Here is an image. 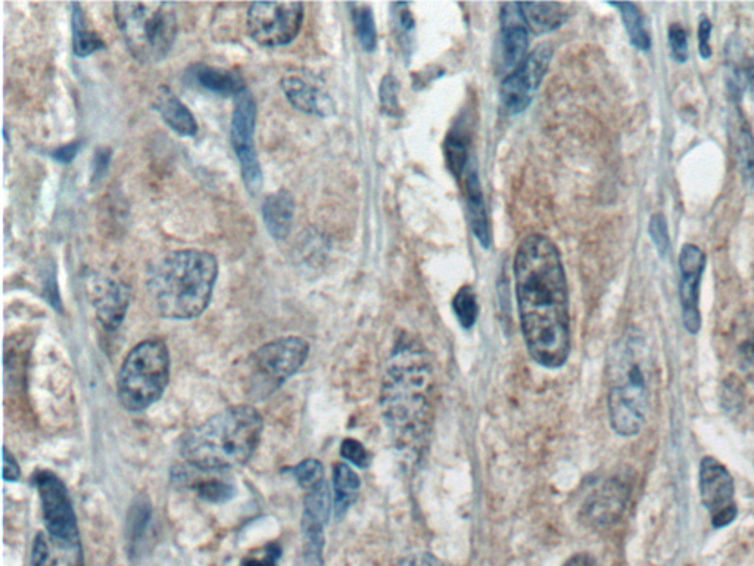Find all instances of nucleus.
I'll list each match as a JSON object with an SVG mask.
<instances>
[{"instance_id":"f257e3e1","label":"nucleus","mask_w":754,"mask_h":566,"mask_svg":"<svg viewBox=\"0 0 754 566\" xmlns=\"http://www.w3.org/2000/svg\"><path fill=\"white\" fill-rule=\"evenodd\" d=\"M517 307L529 356L562 368L570 354L569 292L562 255L547 236H526L514 257Z\"/></svg>"},{"instance_id":"f03ea898","label":"nucleus","mask_w":754,"mask_h":566,"mask_svg":"<svg viewBox=\"0 0 754 566\" xmlns=\"http://www.w3.org/2000/svg\"><path fill=\"white\" fill-rule=\"evenodd\" d=\"M435 403V376L422 345L404 337L392 351L380 388V410L395 444L417 453L428 438Z\"/></svg>"},{"instance_id":"7ed1b4c3","label":"nucleus","mask_w":754,"mask_h":566,"mask_svg":"<svg viewBox=\"0 0 754 566\" xmlns=\"http://www.w3.org/2000/svg\"><path fill=\"white\" fill-rule=\"evenodd\" d=\"M218 278L217 258L207 251L179 250L152 261L146 289L155 312L165 319L201 316L213 297Z\"/></svg>"},{"instance_id":"20e7f679","label":"nucleus","mask_w":754,"mask_h":566,"mask_svg":"<svg viewBox=\"0 0 754 566\" xmlns=\"http://www.w3.org/2000/svg\"><path fill=\"white\" fill-rule=\"evenodd\" d=\"M261 432L263 418L255 407L232 406L183 434L180 453L192 468L224 472L251 459Z\"/></svg>"},{"instance_id":"39448f33","label":"nucleus","mask_w":754,"mask_h":566,"mask_svg":"<svg viewBox=\"0 0 754 566\" xmlns=\"http://www.w3.org/2000/svg\"><path fill=\"white\" fill-rule=\"evenodd\" d=\"M651 354L640 331H628L610 351L607 406L610 425L620 437H635L646 424L650 400Z\"/></svg>"},{"instance_id":"423d86ee","label":"nucleus","mask_w":754,"mask_h":566,"mask_svg":"<svg viewBox=\"0 0 754 566\" xmlns=\"http://www.w3.org/2000/svg\"><path fill=\"white\" fill-rule=\"evenodd\" d=\"M115 23L130 54L140 62H160L179 33L176 5L170 2H115Z\"/></svg>"},{"instance_id":"0eeeda50","label":"nucleus","mask_w":754,"mask_h":566,"mask_svg":"<svg viewBox=\"0 0 754 566\" xmlns=\"http://www.w3.org/2000/svg\"><path fill=\"white\" fill-rule=\"evenodd\" d=\"M170 379V354L161 341L137 344L118 373L117 393L124 409L142 412L157 403Z\"/></svg>"},{"instance_id":"6e6552de","label":"nucleus","mask_w":754,"mask_h":566,"mask_svg":"<svg viewBox=\"0 0 754 566\" xmlns=\"http://www.w3.org/2000/svg\"><path fill=\"white\" fill-rule=\"evenodd\" d=\"M310 345L299 337H285L258 348L246 363V393L257 401L266 400L304 365Z\"/></svg>"},{"instance_id":"1a4fd4ad","label":"nucleus","mask_w":754,"mask_h":566,"mask_svg":"<svg viewBox=\"0 0 754 566\" xmlns=\"http://www.w3.org/2000/svg\"><path fill=\"white\" fill-rule=\"evenodd\" d=\"M304 20L301 2H255L246 15V29L257 45L277 48L297 39Z\"/></svg>"},{"instance_id":"9d476101","label":"nucleus","mask_w":754,"mask_h":566,"mask_svg":"<svg viewBox=\"0 0 754 566\" xmlns=\"http://www.w3.org/2000/svg\"><path fill=\"white\" fill-rule=\"evenodd\" d=\"M37 491L42 500L48 533L67 549L80 550L79 528L73 505L64 482L51 471H39L34 475Z\"/></svg>"},{"instance_id":"9b49d317","label":"nucleus","mask_w":754,"mask_h":566,"mask_svg":"<svg viewBox=\"0 0 754 566\" xmlns=\"http://www.w3.org/2000/svg\"><path fill=\"white\" fill-rule=\"evenodd\" d=\"M255 123H257V105L248 89L236 96L235 110L232 118V145L236 157L241 163L243 182L251 194H257L263 186V173L255 149Z\"/></svg>"},{"instance_id":"f8f14e48","label":"nucleus","mask_w":754,"mask_h":566,"mask_svg":"<svg viewBox=\"0 0 754 566\" xmlns=\"http://www.w3.org/2000/svg\"><path fill=\"white\" fill-rule=\"evenodd\" d=\"M699 488L701 502L709 512L715 528H725L735 521L738 506L735 502V485L731 472L724 463L712 456L700 462Z\"/></svg>"},{"instance_id":"ddd939ff","label":"nucleus","mask_w":754,"mask_h":566,"mask_svg":"<svg viewBox=\"0 0 754 566\" xmlns=\"http://www.w3.org/2000/svg\"><path fill=\"white\" fill-rule=\"evenodd\" d=\"M553 57V48L548 43L539 45L531 52L525 61L507 74L500 87V98L503 107L510 114H519L531 105L539 83L544 79Z\"/></svg>"},{"instance_id":"4468645a","label":"nucleus","mask_w":754,"mask_h":566,"mask_svg":"<svg viewBox=\"0 0 754 566\" xmlns=\"http://www.w3.org/2000/svg\"><path fill=\"white\" fill-rule=\"evenodd\" d=\"M706 269V254L694 244H685L679 254V297L682 323L688 334H699L701 328L700 286Z\"/></svg>"},{"instance_id":"2eb2a0df","label":"nucleus","mask_w":754,"mask_h":566,"mask_svg":"<svg viewBox=\"0 0 754 566\" xmlns=\"http://www.w3.org/2000/svg\"><path fill=\"white\" fill-rule=\"evenodd\" d=\"M631 496V487L622 478H610L598 485L581 509L582 521L595 528H606L618 522Z\"/></svg>"},{"instance_id":"dca6fc26","label":"nucleus","mask_w":754,"mask_h":566,"mask_svg":"<svg viewBox=\"0 0 754 566\" xmlns=\"http://www.w3.org/2000/svg\"><path fill=\"white\" fill-rule=\"evenodd\" d=\"M87 289L102 328L109 332L117 331L129 309V289L123 283L98 273L90 276Z\"/></svg>"},{"instance_id":"f3484780","label":"nucleus","mask_w":754,"mask_h":566,"mask_svg":"<svg viewBox=\"0 0 754 566\" xmlns=\"http://www.w3.org/2000/svg\"><path fill=\"white\" fill-rule=\"evenodd\" d=\"M500 18L501 68L512 73L525 61L528 52V23L520 3H504Z\"/></svg>"},{"instance_id":"a211bd4d","label":"nucleus","mask_w":754,"mask_h":566,"mask_svg":"<svg viewBox=\"0 0 754 566\" xmlns=\"http://www.w3.org/2000/svg\"><path fill=\"white\" fill-rule=\"evenodd\" d=\"M330 515V490L326 481L310 490L305 497L302 530L307 541V555L313 561L320 562L324 543L323 530Z\"/></svg>"},{"instance_id":"6ab92c4d","label":"nucleus","mask_w":754,"mask_h":566,"mask_svg":"<svg viewBox=\"0 0 754 566\" xmlns=\"http://www.w3.org/2000/svg\"><path fill=\"white\" fill-rule=\"evenodd\" d=\"M282 89L288 101L302 113L317 117H329L335 113L333 99L319 87L310 85L299 77H285L282 80Z\"/></svg>"},{"instance_id":"aec40b11","label":"nucleus","mask_w":754,"mask_h":566,"mask_svg":"<svg viewBox=\"0 0 754 566\" xmlns=\"http://www.w3.org/2000/svg\"><path fill=\"white\" fill-rule=\"evenodd\" d=\"M152 105H154V110L161 115L164 123H167L174 132L189 136V138L198 133V123L195 117L190 113L189 108L174 95L170 87H158Z\"/></svg>"},{"instance_id":"412c9836","label":"nucleus","mask_w":754,"mask_h":566,"mask_svg":"<svg viewBox=\"0 0 754 566\" xmlns=\"http://www.w3.org/2000/svg\"><path fill=\"white\" fill-rule=\"evenodd\" d=\"M466 205L470 227H472L473 233H475L476 239L481 242L482 247L488 250L489 245H491L488 213H486L478 171L473 166H470L469 170L466 171Z\"/></svg>"},{"instance_id":"4be33fe9","label":"nucleus","mask_w":754,"mask_h":566,"mask_svg":"<svg viewBox=\"0 0 754 566\" xmlns=\"http://www.w3.org/2000/svg\"><path fill=\"white\" fill-rule=\"evenodd\" d=\"M193 82L218 96H239L246 90L242 76L236 71L221 70L210 65H196L190 70Z\"/></svg>"},{"instance_id":"5701e85b","label":"nucleus","mask_w":754,"mask_h":566,"mask_svg":"<svg viewBox=\"0 0 754 566\" xmlns=\"http://www.w3.org/2000/svg\"><path fill=\"white\" fill-rule=\"evenodd\" d=\"M295 214L294 197L285 189L266 198L263 205L264 223L274 239H285L291 232Z\"/></svg>"},{"instance_id":"b1692460","label":"nucleus","mask_w":754,"mask_h":566,"mask_svg":"<svg viewBox=\"0 0 754 566\" xmlns=\"http://www.w3.org/2000/svg\"><path fill=\"white\" fill-rule=\"evenodd\" d=\"M152 509L148 500H136L127 519V546L132 561L142 558L149 546L151 537Z\"/></svg>"},{"instance_id":"393cba45","label":"nucleus","mask_w":754,"mask_h":566,"mask_svg":"<svg viewBox=\"0 0 754 566\" xmlns=\"http://www.w3.org/2000/svg\"><path fill=\"white\" fill-rule=\"evenodd\" d=\"M526 23L535 33H547L562 26L569 17L565 3H520Z\"/></svg>"},{"instance_id":"a878e982","label":"nucleus","mask_w":754,"mask_h":566,"mask_svg":"<svg viewBox=\"0 0 754 566\" xmlns=\"http://www.w3.org/2000/svg\"><path fill=\"white\" fill-rule=\"evenodd\" d=\"M333 487H335L336 515L342 516L357 500L361 487L360 477L347 463H338L333 468Z\"/></svg>"},{"instance_id":"bb28decb","label":"nucleus","mask_w":754,"mask_h":566,"mask_svg":"<svg viewBox=\"0 0 754 566\" xmlns=\"http://www.w3.org/2000/svg\"><path fill=\"white\" fill-rule=\"evenodd\" d=\"M107 48L96 31L90 29L80 3H73V51L77 57H89Z\"/></svg>"},{"instance_id":"cd10ccee","label":"nucleus","mask_w":754,"mask_h":566,"mask_svg":"<svg viewBox=\"0 0 754 566\" xmlns=\"http://www.w3.org/2000/svg\"><path fill=\"white\" fill-rule=\"evenodd\" d=\"M734 359L741 375L754 385V319L735 329Z\"/></svg>"},{"instance_id":"c85d7f7f","label":"nucleus","mask_w":754,"mask_h":566,"mask_svg":"<svg viewBox=\"0 0 754 566\" xmlns=\"http://www.w3.org/2000/svg\"><path fill=\"white\" fill-rule=\"evenodd\" d=\"M620 11L623 26L628 31L629 40L640 51H648L651 46L650 33L647 30L646 18L641 14L635 3H610Z\"/></svg>"},{"instance_id":"c756f323","label":"nucleus","mask_w":754,"mask_h":566,"mask_svg":"<svg viewBox=\"0 0 754 566\" xmlns=\"http://www.w3.org/2000/svg\"><path fill=\"white\" fill-rule=\"evenodd\" d=\"M735 157L740 164L741 174L747 182L754 180V139L746 121L738 115L737 123L734 124Z\"/></svg>"},{"instance_id":"7c9ffc66","label":"nucleus","mask_w":754,"mask_h":566,"mask_svg":"<svg viewBox=\"0 0 754 566\" xmlns=\"http://www.w3.org/2000/svg\"><path fill=\"white\" fill-rule=\"evenodd\" d=\"M453 312L464 329H472L479 316L478 298L470 285L461 286L453 298Z\"/></svg>"},{"instance_id":"2f4dec72","label":"nucleus","mask_w":754,"mask_h":566,"mask_svg":"<svg viewBox=\"0 0 754 566\" xmlns=\"http://www.w3.org/2000/svg\"><path fill=\"white\" fill-rule=\"evenodd\" d=\"M352 20L357 31L358 42L364 51H375L377 45V31L373 11L367 5H354Z\"/></svg>"},{"instance_id":"473e14b6","label":"nucleus","mask_w":754,"mask_h":566,"mask_svg":"<svg viewBox=\"0 0 754 566\" xmlns=\"http://www.w3.org/2000/svg\"><path fill=\"white\" fill-rule=\"evenodd\" d=\"M193 490L198 493L201 499L213 503H223L232 499L235 494V487L232 482L218 477H204L201 480L192 482Z\"/></svg>"},{"instance_id":"72a5a7b5","label":"nucleus","mask_w":754,"mask_h":566,"mask_svg":"<svg viewBox=\"0 0 754 566\" xmlns=\"http://www.w3.org/2000/svg\"><path fill=\"white\" fill-rule=\"evenodd\" d=\"M298 484L305 490H313L324 481V468L317 459L302 460L294 469Z\"/></svg>"},{"instance_id":"f704fd0d","label":"nucleus","mask_w":754,"mask_h":566,"mask_svg":"<svg viewBox=\"0 0 754 566\" xmlns=\"http://www.w3.org/2000/svg\"><path fill=\"white\" fill-rule=\"evenodd\" d=\"M448 164L456 176H461L467 163V142L464 136L453 135L445 143Z\"/></svg>"},{"instance_id":"c9c22d12","label":"nucleus","mask_w":754,"mask_h":566,"mask_svg":"<svg viewBox=\"0 0 754 566\" xmlns=\"http://www.w3.org/2000/svg\"><path fill=\"white\" fill-rule=\"evenodd\" d=\"M651 241L656 245L660 257H666L671 248V238H669L668 222L663 214L657 213L651 216L650 225H648Z\"/></svg>"},{"instance_id":"e433bc0d","label":"nucleus","mask_w":754,"mask_h":566,"mask_svg":"<svg viewBox=\"0 0 754 566\" xmlns=\"http://www.w3.org/2000/svg\"><path fill=\"white\" fill-rule=\"evenodd\" d=\"M341 456L358 468H369L370 463H372L369 450L354 438H347V440L342 441Z\"/></svg>"},{"instance_id":"4c0bfd02","label":"nucleus","mask_w":754,"mask_h":566,"mask_svg":"<svg viewBox=\"0 0 754 566\" xmlns=\"http://www.w3.org/2000/svg\"><path fill=\"white\" fill-rule=\"evenodd\" d=\"M280 558H282V549L279 544H267L263 549L246 556L242 566H277Z\"/></svg>"},{"instance_id":"58836bf2","label":"nucleus","mask_w":754,"mask_h":566,"mask_svg":"<svg viewBox=\"0 0 754 566\" xmlns=\"http://www.w3.org/2000/svg\"><path fill=\"white\" fill-rule=\"evenodd\" d=\"M669 45H671V54L676 62H685L688 58V36L687 31L681 24L675 23L669 27Z\"/></svg>"},{"instance_id":"ea45409f","label":"nucleus","mask_w":754,"mask_h":566,"mask_svg":"<svg viewBox=\"0 0 754 566\" xmlns=\"http://www.w3.org/2000/svg\"><path fill=\"white\" fill-rule=\"evenodd\" d=\"M380 102L386 113L395 114L398 110V83L392 76H386L380 86Z\"/></svg>"},{"instance_id":"a19ab883","label":"nucleus","mask_w":754,"mask_h":566,"mask_svg":"<svg viewBox=\"0 0 754 566\" xmlns=\"http://www.w3.org/2000/svg\"><path fill=\"white\" fill-rule=\"evenodd\" d=\"M31 565L33 566H54L55 559L51 553L48 540L42 533L37 534L34 540L33 553H31Z\"/></svg>"},{"instance_id":"79ce46f5","label":"nucleus","mask_w":754,"mask_h":566,"mask_svg":"<svg viewBox=\"0 0 754 566\" xmlns=\"http://www.w3.org/2000/svg\"><path fill=\"white\" fill-rule=\"evenodd\" d=\"M710 34H712V23L709 18L701 17L699 24V51L701 58L709 59L712 57V48H710Z\"/></svg>"},{"instance_id":"37998d69","label":"nucleus","mask_w":754,"mask_h":566,"mask_svg":"<svg viewBox=\"0 0 754 566\" xmlns=\"http://www.w3.org/2000/svg\"><path fill=\"white\" fill-rule=\"evenodd\" d=\"M397 566H453L445 564L441 559L436 556L429 555V553H414V555L407 556L403 561L398 562Z\"/></svg>"},{"instance_id":"c03bdc74","label":"nucleus","mask_w":754,"mask_h":566,"mask_svg":"<svg viewBox=\"0 0 754 566\" xmlns=\"http://www.w3.org/2000/svg\"><path fill=\"white\" fill-rule=\"evenodd\" d=\"M20 475L21 469L18 466L17 460L5 447L3 449V480L14 482L20 478Z\"/></svg>"},{"instance_id":"a18cd8bd","label":"nucleus","mask_w":754,"mask_h":566,"mask_svg":"<svg viewBox=\"0 0 754 566\" xmlns=\"http://www.w3.org/2000/svg\"><path fill=\"white\" fill-rule=\"evenodd\" d=\"M79 148L80 143H68V145L62 146L54 152V158L64 164L71 163L79 152Z\"/></svg>"},{"instance_id":"49530a36","label":"nucleus","mask_w":754,"mask_h":566,"mask_svg":"<svg viewBox=\"0 0 754 566\" xmlns=\"http://www.w3.org/2000/svg\"><path fill=\"white\" fill-rule=\"evenodd\" d=\"M109 160H111V151L109 149H99L95 158V176L101 179L102 174L108 169Z\"/></svg>"},{"instance_id":"de8ad7c7","label":"nucleus","mask_w":754,"mask_h":566,"mask_svg":"<svg viewBox=\"0 0 754 566\" xmlns=\"http://www.w3.org/2000/svg\"><path fill=\"white\" fill-rule=\"evenodd\" d=\"M563 566H600L597 559L591 556L590 553H578V555L570 558Z\"/></svg>"},{"instance_id":"09e8293b","label":"nucleus","mask_w":754,"mask_h":566,"mask_svg":"<svg viewBox=\"0 0 754 566\" xmlns=\"http://www.w3.org/2000/svg\"><path fill=\"white\" fill-rule=\"evenodd\" d=\"M743 77L746 79L747 86H749L754 99V54L743 65Z\"/></svg>"}]
</instances>
